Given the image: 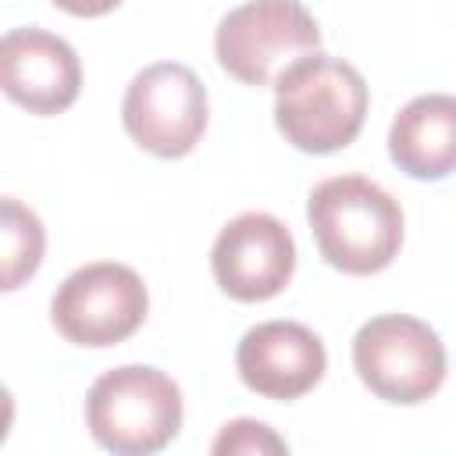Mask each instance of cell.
Here are the masks:
<instances>
[{
  "instance_id": "6da1fadb",
  "label": "cell",
  "mask_w": 456,
  "mask_h": 456,
  "mask_svg": "<svg viewBox=\"0 0 456 456\" xmlns=\"http://www.w3.org/2000/svg\"><path fill=\"white\" fill-rule=\"evenodd\" d=\"M363 75L328 53H306L274 82V125L303 153H331L353 142L367 118Z\"/></svg>"
},
{
  "instance_id": "7a4b0ae2",
  "label": "cell",
  "mask_w": 456,
  "mask_h": 456,
  "mask_svg": "<svg viewBox=\"0 0 456 456\" xmlns=\"http://www.w3.org/2000/svg\"><path fill=\"white\" fill-rule=\"evenodd\" d=\"M306 217L321 256L346 274L385 271L403 246V207L363 175H335L314 185Z\"/></svg>"
},
{
  "instance_id": "3957f363",
  "label": "cell",
  "mask_w": 456,
  "mask_h": 456,
  "mask_svg": "<svg viewBox=\"0 0 456 456\" xmlns=\"http://www.w3.org/2000/svg\"><path fill=\"white\" fill-rule=\"evenodd\" d=\"M86 420L103 449L118 456H150L178 435L182 392L164 370L125 363L93 381Z\"/></svg>"
},
{
  "instance_id": "277c9868",
  "label": "cell",
  "mask_w": 456,
  "mask_h": 456,
  "mask_svg": "<svg viewBox=\"0 0 456 456\" xmlns=\"http://www.w3.org/2000/svg\"><path fill=\"white\" fill-rule=\"evenodd\" d=\"M321 46V28L299 0H249L217 25L221 68L246 86H271L299 57Z\"/></svg>"
},
{
  "instance_id": "5b68a950",
  "label": "cell",
  "mask_w": 456,
  "mask_h": 456,
  "mask_svg": "<svg viewBox=\"0 0 456 456\" xmlns=\"http://www.w3.org/2000/svg\"><path fill=\"white\" fill-rule=\"evenodd\" d=\"M353 367L378 399L413 406L442 388L445 346L424 321L410 314H381L356 331Z\"/></svg>"
},
{
  "instance_id": "8992f818",
  "label": "cell",
  "mask_w": 456,
  "mask_h": 456,
  "mask_svg": "<svg viewBox=\"0 0 456 456\" xmlns=\"http://www.w3.org/2000/svg\"><path fill=\"white\" fill-rule=\"evenodd\" d=\"M146 306V285L128 264L96 260L61 281L50 314L68 342L103 349L125 342L142 324Z\"/></svg>"
},
{
  "instance_id": "52a82bcc",
  "label": "cell",
  "mask_w": 456,
  "mask_h": 456,
  "mask_svg": "<svg viewBox=\"0 0 456 456\" xmlns=\"http://www.w3.org/2000/svg\"><path fill=\"white\" fill-rule=\"evenodd\" d=\"M121 121L142 150L182 157L207 128V89L200 75L178 61L150 64L128 82Z\"/></svg>"
},
{
  "instance_id": "ba28073f",
  "label": "cell",
  "mask_w": 456,
  "mask_h": 456,
  "mask_svg": "<svg viewBox=\"0 0 456 456\" xmlns=\"http://www.w3.org/2000/svg\"><path fill=\"white\" fill-rule=\"evenodd\" d=\"M210 267L232 299H271L289 285L296 271V242L274 214L249 210L221 228L210 249Z\"/></svg>"
},
{
  "instance_id": "9c48e42d",
  "label": "cell",
  "mask_w": 456,
  "mask_h": 456,
  "mask_svg": "<svg viewBox=\"0 0 456 456\" xmlns=\"http://www.w3.org/2000/svg\"><path fill=\"white\" fill-rule=\"evenodd\" d=\"M4 93L32 114H57L75 103L82 89V64L68 39L25 25L11 28L0 43Z\"/></svg>"
},
{
  "instance_id": "30bf717a",
  "label": "cell",
  "mask_w": 456,
  "mask_h": 456,
  "mask_svg": "<svg viewBox=\"0 0 456 456\" xmlns=\"http://www.w3.org/2000/svg\"><path fill=\"white\" fill-rule=\"evenodd\" d=\"M235 367L246 388L267 399H299L310 392L324 367V342L299 321H264L249 328L235 349Z\"/></svg>"
},
{
  "instance_id": "8fae6325",
  "label": "cell",
  "mask_w": 456,
  "mask_h": 456,
  "mask_svg": "<svg viewBox=\"0 0 456 456\" xmlns=\"http://www.w3.org/2000/svg\"><path fill=\"white\" fill-rule=\"evenodd\" d=\"M388 153L410 178H445L456 171V96H413L388 128Z\"/></svg>"
},
{
  "instance_id": "7c38bea8",
  "label": "cell",
  "mask_w": 456,
  "mask_h": 456,
  "mask_svg": "<svg viewBox=\"0 0 456 456\" xmlns=\"http://www.w3.org/2000/svg\"><path fill=\"white\" fill-rule=\"evenodd\" d=\"M43 256V224L14 196L4 200V289H18Z\"/></svg>"
},
{
  "instance_id": "4fadbf2b",
  "label": "cell",
  "mask_w": 456,
  "mask_h": 456,
  "mask_svg": "<svg viewBox=\"0 0 456 456\" xmlns=\"http://www.w3.org/2000/svg\"><path fill=\"white\" fill-rule=\"evenodd\" d=\"M289 445L260 420H232L224 424V431L217 435L214 442V452L224 456V452H285Z\"/></svg>"
},
{
  "instance_id": "5bb4252c",
  "label": "cell",
  "mask_w": 456,
  "mask_h": 456,
  "mask_svg": "<svg viewBox=\"0 0 456 456\" xmlns=\"http://www.w3.org/2000/svg\"><path fill=\"white\" fill-rule=\"evenodd\" d=\"M61 11H68V14H78V18H96V14H107V11H114L121 0H53Z\"/></svg>"
}]
</instances>
